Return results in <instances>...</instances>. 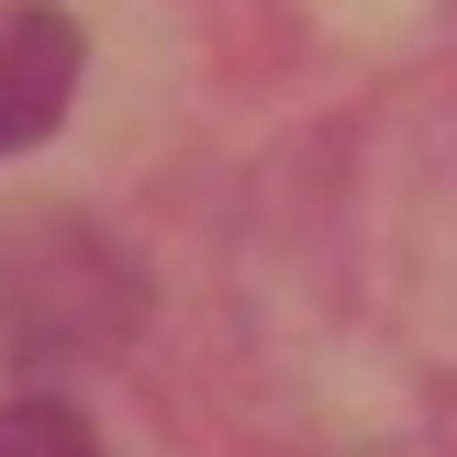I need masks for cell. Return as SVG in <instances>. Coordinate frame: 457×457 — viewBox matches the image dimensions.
<instances>
[{
	"mask_svg": "<svg viewBox=\"0 0 457 457\" xmlns=\"http://www.w3.org/2000/svg\"><path fill=\"white\" fill-rule=\"evenodd\" d=\"M79 67H89V34L56 0H0V156L45 145V134L67 123Z\"/></svg>",
	"mask_w": 457,
	"mask_h": 457,
	"instance_id": "obj_1",
	"label": "cell"
},
{
	"mask_svg": "<svg viewBox=\"0 0 457 457\" xmlns=\"http://www.w3.org/2000/svg\"><path fill=\"white\" fill-rule=\"evenodd\" d=\"M0 457H112V446H101V424L79 402L22 391V402H0Z\"/></svg>",
	"mask_w": 457,
	"mask_h": 457,
	"instance_id": "obj_2",
	"label": "cell"
}]
</instances>
